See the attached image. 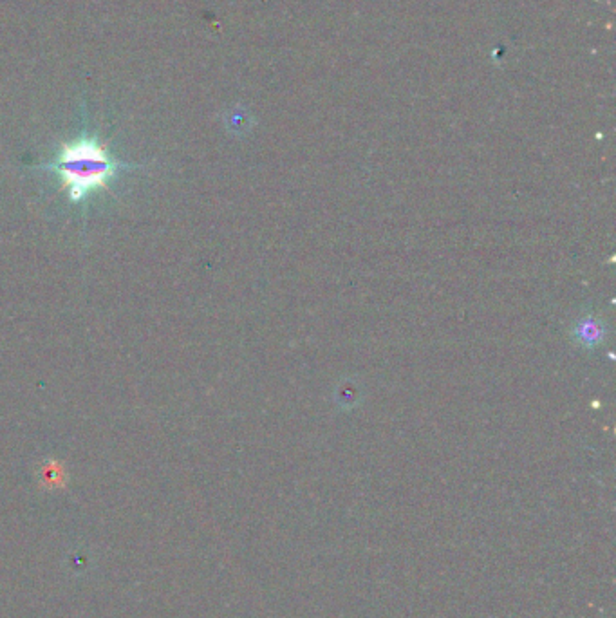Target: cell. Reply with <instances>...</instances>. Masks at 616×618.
<instances>
[{
  "label": "cell",
  "mask_w": 616,
  "mask_h": 618,
  "mask_svg": "<svg viewBox=\"0 0 616 618\" xmlns=\"http://www.w3.org/2000/svg\"><path fill=\"white\" fill-rule=\"evenodd\" d=\"M42 169L55 172L62 179L71 203H82L94 192L109 187L120 172L136 167L114 158L100 138L80 136L64 143Z\"/></svg>",
  "instance_id": "obj_1"
},
{
  "label": "cell",
  "mask_w": 616,
  "mask_h": 618,
  "mask_svg": "<svg viewBox=\"0 0 616 618\" xmlns=\"http://www.w3.org/2000/svg\"><path fill=\"white\" fill-rule=\"evenodd\" d=\"M64 481H66V474L58 463H47L46 467L42 469V483L46 487H62Z\"/></svg>",
  "instance_id": "obj_2"
}]
</instances>
